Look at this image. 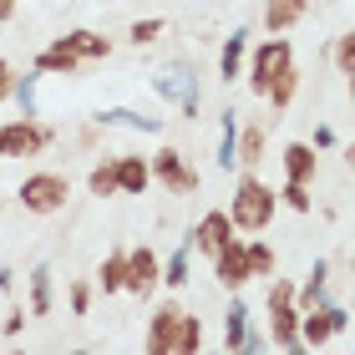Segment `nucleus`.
Listing matches in <instances>:
<instances>
[{
    "label": "nucleus",
    "mask_w": 355,
    "mask_h": 355,
    "mask_svg": "<svg viewBox=\"0 0 355 355\" xmlns=\"http://www.w3.org/2000/svg\"><path fill=\"white\" fill-rule=\"evenodd\" d=\"M193 350H203V320L178 300H163L148 320V355H193Z\"/></svg>",
    "instance_id": "f257e3e1"
},
{
    "label": "nucleus",
    "mask_w": 355,
    "mask_h": 355,
    "mask_svg": "<svg viewBox=\"0 0 355 355\" xmlns=\"http://www.w3.org/2000/svg\"><path fill=\"white\" fill-rule=\"evenodd\" d=\"M274 214H279V193H274L254 168H244V173H239V183H234V198H229L234 229L239 234H264L274 223Z\"/></svg>",
    "instance_id": "f03ea898"
},
{
    "label": "nucleus",
    "mask_w": 355,
    "mask_h": 355,
    "mask_svg": "<svg viewBox=\"0 0 355 355\" xmlns=\"http://www.w3.org/2000/svg\"><path fill=\"white\" fill-rule=\"evenodd\" d=\"M289 71H300V61H295V46H289L284 36H269L259 46H249V61H244V82H249V96H264L284 82Z\"/></svg>",
    "instance_id": "7ed1b4c3"
},
{
    "label": "nucleus",
    "mask_w": 355,
    "mask_h": 355,
    "mask_svg": "<svg viewBox=\"0 0 355 355\" xmlns=\"http://www.w3.org/2000/svg\"><path fill=\"white\" fill-rule=\"evenodd\" d=\"M264 310H269V350H304V340H300V304H295V279H274V274H269V295H264Z\"/></svg>",
    "instance_id": "20e7f679"
},
{
    "label": "nucleus",
    "mask_w": 355,
    "mask_h": 355,
    "mask_svg": "<svg viewBox=\"0 0 355 355\" xmlns=\"http://www.w3.org/2000/svg\"><path fill=\"white\" fill-rule=\"evenodd\" d=\"M153 92L183 112V122H198L203 92H198V71H193L188 61H168V67H157V71H153Z\"/></svg>",
    "instance_id": "39448f33"
},
{
    "label": "nucleus",
    "mask_w": 355,
    "mask_h": 355,
    "mask_svg": "<svg viewBox=\"0 0 355 355\" xmlns=\"http://www.w3.org/2000/svg\"><path fill=\"white\" fill-rule=\"evenodd\" d=\"M71 198V178L67 173H26V183H21V208L26 214H61Z\"/></svg>",
    "instance_id": "423d86ee"
},
{
    "label": "nucleus",
    "mask_w": 355,
    "mask_h": 355,
    "mask_svg": "<svg viewBox=\"0 0 355 355\" xmlns=\"http://www.w3.org/2000/svg\"><path fill=\"white\" fill-rule=\"evenodd\" d=\"M345 330H350V310H345V304H335V300H325V304H315V310L300 315V340H304V350L330 345L335 335H345Z\"/></svg>",
    "instance_id": "0eeeda50"
},
{
    "label": "nucleus",
    "mask_w": 355,
    "mask_h": 355,
    "mask_svg": "<svg viewBox=\"0 0 355 355\" xmlns=\"http://www.w3.org/2000/svg\"><path fill=\"white\" fill-rule=\"evenodd\" d=\"M148 163H153V183H163L173 198H188V193H198V183H203L198 168H193L178 148H157Z\"/></svg>",
    "instance_id": "6e6552de"
},
{
    "label": "nucleus",
    "mask_w": 355,
    "mask_h": 355,
    "mask_svg": "<svg viewBox=\"0 0 355 355\" xmlns=\"http://www.w3.org/2000/svg\"><path fill=\"white\" fill-rule=\"evenodd\" d=\"M51 127L36 122V117H21V122H6L0 127V157H36L51 148Z\"/></svg>",
    "instance_id": "1a4fd4ad"
},
{
    "label": "nucleus",
    "mask_w": 355,
    "mask_h": 355,
    "mask_svg": "<svg viewBox=\"0 0 355 355\" xmlns=\"http://www.w3.org/2000/svg\"><path fill=\"white\" fill-rule=\"evenodd\" d=\"M239 229H234V218H229V208H208V214L193 223V234H188V244H193V254H203V259H214V254L229 244Z\"/></svg>",
    "instance_id": "9d476101"
},
{
    "label": "nucleus",
    "mask_w": 355,
    "mask_h": 355,
    "mask_svg": "<svg viewBox=\"0 0 355 355\" xmlns=\"http://www.w3.org/2000/svg\"><path fill=\"white\" fill-rule=\"evenodd\" d=\"M163 284V259L153 254V244H137V249H127V295H137V300H148L153 289Z\"/></svg>",
    "instance_id": "9b49d317"
},
{
    "label": "nucleus",
    "mask_w": 355,
    "mask_h": 355,
    "mask_svg": "<svg viewBox=\"0 0 355 355\" xmlns=\"http://www.w3.org/2000/svg\"><path fill=\"white\" fill-rule=\"evenodd\" d=\"M214 279L229 289V295H234V289H244V284L254 279V274H249V249H244V239H239V234L214 254Z\"/></svg>",
    "instance_id": "f8f14e48"
},
{
    "label": "nucleus",
    "mask_w": 355,
    "mask_h": 355,
    "mask_svg": "<svg viewBox=\"0 0 355 355\" xmlns=\"http://www.w3.org/2000/svg\"><path fill=\"white\" fill-rule=\"evenodd\" d=\"M96 127H122V132H142V137H157L163 132V117H153V112H137V107H107L96 112Z\"/></svg>",
    "instance_id": "ddd939ff"
},
{
    "label": "nucleus",
    "mask_w": 355,
    "mask_h": 355,
    "mask_svg": "<svg viewBox=\"0 0 355 355\" xmlns=\"http://www.w3.org/2000/svg\"><path fill=\"white\" fill-rule=\"evenodd\" d=\"M153 183V163L142 153H117V193L122 198H142Z\"/></svg>",
    "instance_id": "4468645a"
},
{
    "label": "nucleus",
    "mask_w": 355,
    "mask_h": 355,
    "mask_svg": "<svg viewBox=\"0 0 355 355\" xmlns=\"http://www.w3.org/2000/svg\"><path fill=\"white\" fill-rule=\"evenodd\" d=\"M244 61H249V31L234 26L229 36H223V46H218V76H223V87L244 76Z\"/></svg>",
    "instance_id": "2eb2a0df"
},
{
    "label": "nucleus",
    "mask_w": 355,
    "mask_h": 355,
    "mask_svg": "<svg viewBox=\"0 0 355 355\" xmlns=\"http://www.w3.org/2000/svg\"><path fill=\"white\" fill-rule=\"evenodd\" d=\"M279 168H284L289 183H315V173H320V153L310 148V142H284Z\"/></svg>",
    "instance_id": "dca6fc26"
},
{
    "label": "nucleus",
    "mask_w": 355,
    "mask_h": 355,
    "mask_svg": "<svg viewBox=\"0 0 355 355\" xmlns=\"http://www.w3.org/2000/svg\"><path fill=\"white\" fill-rule=\"evenodd\" d=\"M249 325H254V310H249V300L234 289V295H229V310H223V350H244Z\"/></svg>",
    "instance_id": "f3484780"
},
{
    "label": "nucleus",
    "mask_w": 355,
    "mask_h": 355,
    "mask_svg": "<svg viewBox=\"0 0 355 355\" xmlns=\"http://www.w3.org/2000/svg\"><path fill=\"white\" fill-rule=\"evenodd\" d=\"M82 67H87V61L76 56L61 36H56L51 46H46V51H36V71H41V76H76Z\"/></svg>",
    "instance_id": "a211bd4d"
},
{
    "label": "nucleus",
    "mask_w": 355,
    "mask_h": 355,
    "mask_svg": "<svg viewBox=\"0 0 355 355\" xmlns=\"http://www.w3.org/2000/svg\"><path fill=\"white\" fill-rule=\"evenodd\" d=\"M325 300H330V259H315L310 274H304V284H295V304L304 315V310H315V304H325Z\"/></svg>",
    "instance_id": "6ab92c4d"
},
{
    "label": "nucleus",
    "mask_w": 355,
    "mask_h": 355,
    "mask_svg": "<svg viewBox=\"0 0 355 355\" xmlns=\"http://www.w3.org/2000/svg\"><path fill=\"white\" fill-rule=\"evenodd\" d=\"M274 122V117H269ZM269 122H239V142H234V153H239V168H259L264 163V148H269Z\"/></svg>",
    "instance_id": "aec40b11"
},
{
    "label": "nucleus",
    "mask_w": 355,
    "mask_h": 355,
    "mask_svg": "<svg viewBox=\"0 0 355 355\" xmlns=\"http://www.w3.org/2000/svg\"><path fill=\"white\" fill-rule=\"evenodd\" d=\"M304 15H310V0H264V31H269V36L295 31Z\"/></svg>",
    "instance_id": "412c9836"
},
{
    "label": "nucleus",
    "mask_w": 355,
    "mask_h": 355,
    "mask_svg": "<svg viewBox=\"0 0 355 355\" xmlns=\"http://www.w3.org/2000/svg\"><path fill=\"white\" fill-rule=\"evenodd\" d=\"M234 142H239V112H234V107H223V112H218V153H214V163H218L223 173H229V168H239Z\"/></svg>",
    "instance_id": "4be33fe9"
},
{
    "label": "nucleus",
    "mask_w": 355,
    "mask_h": 355,
    "mask_svg": "<svg viewBox=\"0 0 355 355\" xmlns=\"http://www.w3.org/2000/svg\"><path fill=\"white\" fill-rule=\"evenodd\" d=\"M61 41H67L82 61H107V56H112V41L102 36V31H87V26H82V31H67Z\"/></svg>",
    "instance_id": "5701e85b"
},
{
    "label": "nucleus",
    "mask_w": 355,
    "mask_h": 355,
    "mask_svg": "<svg viewBox=\"0 0 355 355\" xmlns=\"http://www.w3.org/2000/svg\"><path fill=\"white\" fill-rule=\"evenodd\" d=\"M122 284H127V249H112L102 269H96V289L102 295H122Z\"/></svg>",
    "instance_id": "b1692460"
},
{
    "label": "nucleus",
    "mask_w": 355,
    "mask_h": 355,
    "mask_svg": "<svg viewBox=\"0 0 355 355\" xmlns=\"http://www.w3.org/2000/svg\"><path fill=\"white\" fill-rule=\"evenodd\" d=\"M31 320H46L51 315V264H36L31 269Z\"/></svg>",
    "instance_id": "393cba45"
},
{
    "label": "nucleus",
    "mask_w": 355,
    "mask_h": 355,
    "mask_svg": "<svg viewBox=\"0 0 355 355\" xmlns=\"http://www.w3.org/2000/svg\"><path fill=\"white\" fill-rule=\"evenodd\" d=\"M87 188H92V198H117V157H96L92 173H87Z\"/></svg>",
    "instance_id": "a878e982"
},
{
    "label": "nucleus",
    "mask_w": 355,
    "mask_h": 355,
    "mask_svg": "<svg viewBox=\"0 0 355 355\" xmlns=\"http://www.w3.org/2000/svg\"><path fill=\"white\" fill-rule=\"evenodd\" d=\"M188 274H193V244H178L163 264V289H188Z\"/></svg>",
    "instance_id": "bb28decb"
},
{
    "label": "nucleus",
    "mask_w": 355,
    "mask_h": 355,
    "mask_svg": "<svg viewBox=\"0 0 355 355\" xmlns=\"http://www.w3.org/2000/svg\"><path fill=\"white\" fill-rule=\"evenodd\" d=\"M244 249H249V274L254 279H269V274L279 269V254H274L269 239H244Z\"/></svg>",
    "instance_id": "cd10ccee"
},
{
    "label": "nucleus",
    "mask_w": 355,
    "mask_h": 355,
    "mask_svg": "<svg viewBox=\"0 0 355 355\" xmlns=\"http://www.w3.org/2000/svg\"><path fill=\"white\" fill-rule=\"evenodd\" d=\"M330 67L340 76H355V26H345L340 36L330 41Z\"/></svg>",
    "instance_id": "c85d7f7f"
},
{
    "label": "nucleus",
    "mask_w": 355,
    "mask_h": 355,
    "mask_svg": "<svg viewBox=\"0 0 355 355\" xmlns=\"http://www.w3.org/2000/svg\"><path fill=\"white\" fill-rule=\"evenodd\" d=\"M36 82H41V76H15V82H10V96H15V107H21V117H41Z\"/></svg>",
    "instance_id": "c756f323"
},
{
    "label": "nucleus",
    "mask_w": 355,
    "mask_h": 355,
    "mask_svg": "<svg viewBox=\"0 0 355 355\" xmlns=\"http://www.w3.org/2000/svg\"><path fill=\"white\" fill-rule=\"evenodd\" d=\"M279 203H284V208H295V214H310V208H315V198H310V183H289V178H284Z\"/></svg>",
    "instance_id": "7c9ffc66"
},
{
    "label": "nucleus",
    "mask_w": 355,
    "mask_h": 355,
    "mask_svg": "<svg viewBox=\"0 0 355 355\" xmlns=\"http://www.w3.org/2000/svg\"><path fill=\"white\" fill-rule=\"evenodd\" d=\"M157 36H163V21H157V15H142V21L127 26V41L132 46H153Z\"/></svg>",
    "instance_id": "2f4dec72"
},
{
    "label": "nucleus",
    "mask_w": 355,
    "mask_h": 355,
    "mask_svg": "<svg viewBox=\"0 0 355 355\" xmlns=\"http://www.w3.org/2000/svg\"><path fill=\"white\" fill-rule=\"evenodd\" d=\"M67 300H71V315H87V310H92V284H87V279H71Z\"/></svg>",
    "instance_id": "473e14b6"
},
{
    "label": "nucleus",
    "mask_w": 355,
    "mask_h": 355,
    "mask_svg": "<svg viewBox=\"0 0 355 355\" xmlns=\"http://www.w3.org/2000/svg\"><path fill=\"white\" fill-rule=\"evenodd\" d=\"M310 148H315V153H325V148H335V127H330V122H320L315 132H310Z\"/></svg>",
    "instance_id": "72a5a7b5"
},
{
    "label": "nucleus",
    "mask_w": 355,
    "mask_h": 355,
    "mask_svg": "<svg viewBox=\"0 0 355 355\" xmlns=\"http://www.w3.org/2000/svg\"><path fill=\"white\" fill-rule=\"evenodd\" d=\"M26 320H31V310H21V304H15V310L6 315V325H0V330H6V335H21V330H26Z\"/></svg>",
    "instance_id": "f704fd0d"
},
{
    "label": "nucleus",
    "mask_w": 355,
    "mask_h": 355,
    "mask_svg": "<svg viewBox=\"0 0 355 355\" xmlns=\"http://www.w3.org/2000/svg\"><path fill=\"white\" fill-rule=\"evenodd\" d=\"M15 289V269H0V295H10Z\"/></svg>",
    "instance_id": "c9c22d12"
},
{
    "label": "nucleus",
    "mask_w": 355,
    "mask_h": 355,
    "mask_svg": "<svg viewBox=\"0 0 355 355\" xmlns=\"http://www.w3.org/2000/svg\"><path fill=\"white\" fill-rule=\"evenodd\" d=\"M6 21H15V0H0V26Z\"/></svg>",
    "instance_id": "e433bc0d"
},
{
    "label": "nucleus",
    "mask_w": 355,
    "mask_h": 355,
    "mask_svg": "<svg viewBox=\"0 0 355 355\" xmlns=\"http://www.w3.org/2000/svg\"><path fill=\"white\" fill-rule=\"evenodd\" d=\"M345 173H350V178H355V137H350V142H345Z\"/></svg>",
    "instance_id": "4c0bfd02"
},
{
    "label": "nucleus",
    "mask_w": 355,
    "mask_h": 355,
    "mask_svg": "<svg viewBox=\"0 0 355 355\" xmlns=\"http://www.w3.org/2000/svg\"><path fill=\"white\" fill-rule=\"evenodd\" d=\"M10 82H15V71H6V76H0V107H6V96H10Z\"/></svg>",
    "instance_id": "58836bf2"
},
{
    "label": "nucleus",
    "mask_w": 355,
    "mask_h": 355,
    "mask_svg": "<svg viewBox=\"0 0 355 355\" xmlns=\"http://www.w3.org/2000/svg\"><path fill=\"white\" fill-rule=\"evenodd\" d=\"M350 274H355V254H350ZM350 310H355V289H350Z\"/></svg>",
    "instance_id": "ea45409f"
},
{
    "label": "nucleus",
    "mask_w": 355,
    "mask_h": 355,
    "mask_svg": "<svg viewBox=\"0 0 355 355\" xmlns=\"http://www.w3.org/2000/svg\"><path fill=\"white\" fill-rule=\"evenodd\" d=\"M345 82H350V107H355V76H345Z\"/></svg>",
    "instance_id": "a19ab883"
},
{
    "label": "nucleus",
    "mask_w": 355,
    "mask_h": 355,
    "mask_svg": "<svg viewBox=\"0 0 355 355\" xmlns=\"http://www.w3.org/2000/svg\"><path fill=\"white\" fill-rule=\"evenodd\" d=\"M6 71H10V67H6V61H0V76H6Z\"/></svg>",
    "instance_id": "79ce46f5"
}]
</instances>
